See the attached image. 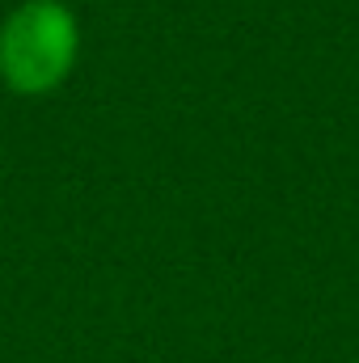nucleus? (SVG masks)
<instances>
[{
	"instance_id": "1",
	"label": "nucleus",
	"mask_w": 359,
	"mask_h": 363,
	"mask_svg": "<svg viewBox=\"0 0 359 363\" xmlns=\"http://www.w3.org/2000/svg\"><path fill=\"white\" fill-rule=\"evenodd\" d=\"M77 64V21L55 0H26L0 30V77L17 93L55 89Z\"/></svg>"
}]
</instances>
